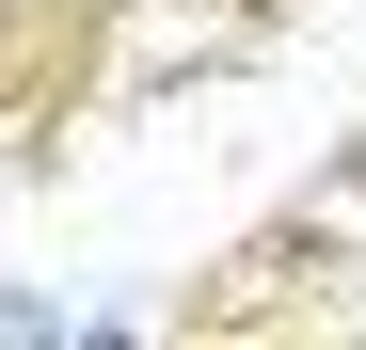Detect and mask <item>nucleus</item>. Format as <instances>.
Listing matches in <instances>:
<instances>
[{
  "label": "nucleus",
  "mask_w": 366,
  "mask_h": 350,
  "mask_svg": "<svg viewBox=\"0 0 366 350\" xmlns=\"http://www.w3.org/2000/svg\"><path fill=\"white\" fill-rule=\"evenodd\" d=\"M0 350H64V303H32V286H0Z\"/></svg>",
  "instance_id": "f257e3e1"
},
{
  "label": "nucleus",
  "mask_w": 366,
  "mask_h": 350,
  "mask_svg": "<svg viewBox=\"0 0 366 350\" xmlns=\"http://www.w3.org/2000/svg\"><path fill=\"white\" fill-rule=\"evenodd\" d=\"M64 350H144V334H128V319H80V334H64Z\"/></svg>",
  "instance_id": "f03ea898"
}]
</instances>
